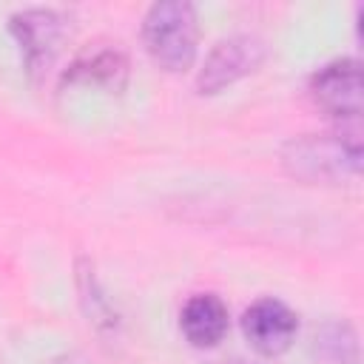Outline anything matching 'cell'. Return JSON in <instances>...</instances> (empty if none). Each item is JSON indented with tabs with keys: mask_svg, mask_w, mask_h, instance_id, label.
I'll use <instances>...</instances> for the list:
<instances>
[{
	"mask_svg": "<svg viewBox=\"0 0 364 364\" xmlns=\"http://www.w3.org/2000/svg\"><path fill=\"white\" fill-rule=\"evenodd\" d=\"M142 40L156 65L165 71H185L196 60L199 26L196 9L185 0L154 3L142 23Z\"/></svg>",
	"mask_w": 364,
	"mask_h": 364,
	"instance_id": "obj_1",
	"label": "cell"
},
{
	"mask_svg": "<svg viewBox=\"0 0 364 364\" xmlns=\"http://www.w3.org/2000/svg\"><path fill=\"white\" fill-rule=\"evenodd\" d=\"M284 165L293 176L307 182H333L344 173H358L361 142L355 134L301 136L284 148Z\"/></svg>",
	"mask_w": 364,
	"mask_h": 364,
	"instance_id": "obj_2",
	"label": "cell"
},
{
	"mask_svg": "<svg viewBox=\"0 0 364 364\" xmlns=\"http://www.w3.org/2000/svg\"><path fill=\"white\" fill-rule=\"evenodd\" d=\"M313 102L341 119H358L361 102H364V85H361V63L358 60H333L324 68H318L310 80Z\"/></svg>",
	"mask_w": 364,
	"mask_h": 364,
	"instance_id": "obj_3",
	"label": "cell"
},
{
	"mask_svg": "<svg viewBox=\"0 0 364 364\" xmlns=\"http://www.w3.org/2000/svg\"><path fill=\"white\" fill-rule=\"evenodd\" d=\"M264 60V43L259 37H230L222 40L205 60V68L199 71L196 88L199 94H216L225 85H233L239 77L256 71Z\"/></svg>",
	"mask_w": 364,
	"mask_h": 364,
	"instance_id": "obj_4",
	"label": "cell"
},
{
	"mask_svg": "<svg viewBox=\"0 0 364 364\" xmlns=\"http://www.w3.org/2000/svg\"><path fill=\"white\" fill-rule=\"evenodd\" d=\"M242 330L250 347L262 355H282L299 330L296 313L279 299H259L242 316Z\"/></svg>",
	"mask_w": 364,
	"mask_h": 364,
	"instance_id": "obj_5",
	"label": "cell"
},
{
	"mask_svg": "<svg viewBox=\"0 0 364 364\" xmlns=\"http://www.w3.org/2000/svg\"><path fill=\"white\" fill-rule=\"evenodd\" d=\"M11 34L20 43V51L31 71H40L51 63V57L60 51L65 26L57 11L48 9H28L11 17Z\"/></svg>",
	"mask_w": 364,
	"mask_h": 364,
	"instance_id": "obj_6",
	"label": "cell"
},
{
	"mask_svg": "<svg viewBox=\"0 0 364 364\" xmlns=\"http://www.w3.org/2000/svg\"><path fill=\"white\" fill-rule=\"evenodd\" d=\"M182 333L193 347H213L228 333V307L213 293L191 296L182 307Z\"/></svg>",
	"mask_w": 364,
	"mask_h": 364,
	"instance_id": "obj_7",
	"label": "cell"
}]
</instances>
